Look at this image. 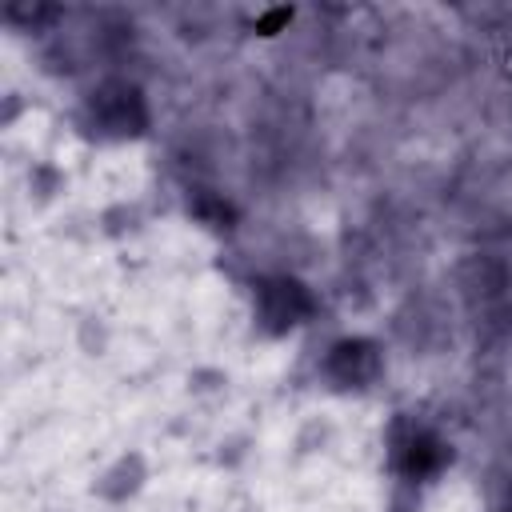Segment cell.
<instances>
[{
  "label": "cell",
  "instance_id": "obj_1",
  "mask_svg": "<svg viewBox=\"0 0 512 512\" xmlns=\"http://www.w3.org/2000/svg\"><path fill=\"white\" fill-rule=\"evenodd\" d=\"M372 72L384 92L420 100L452 80V48L444 36H436V28H384L380 44L372 48Z\"/></svg>",
  "mask_w": 512,
  "mask_h": 512
},
{
  "label": "cell",
  "instance_id": "obj_2",
  "mask_svg": "<svg viewBox=\"0 0 512 512\" xmlns=\"http://www.w3.org/2000/svg\"><path fill=\"white\" fill-rule=\"evenodd\" d=\"M152 100L144 92V84L128 72H100L80 104H76V128L80 136L96 140V144H124V140H140L152 132Z\"/></svg>",
  "mask_w": 512,
  "mask_h": 512
},
{
  "label": "cell",
  "instance_id": "obj_3",
  "mask_svg": "<svg viewBox=\"0 0 512 512\" xmlns=\"http://www.w3.org/2000/svg\"><path fill=\"white\" fill-rule=\"evenodd\" d=\"M384 456H388L392 484H408V488H424V484L440 480L456 460L452 440L436 424H428L420 416H404V412L388 424Z\"/></svg>",
  "mask_w": 512,
  "mask_h": 512
},
{
  "label": "cell",
  "instance_id": "obj_4",
  "mask_svg": "<svg viewBox=\"0 0 512 512\" xmlns=\"http://www.w3.org/2000/svg\"><path fill=\"white\" fill-rule=\"evenodd\" d=\"M320 312V292L300 272H260L252 276V328L264 340H280Z\"/></svg>",
  "mask_w": 512,
  "mask_h": 512
},
{
  "label": "cell",
  "instance_id": "obj_5",
  "mask_svg": "<svg viewBox=\"0 0 512 512\" xmlns=\"http://www.w3.org/2000/svg\"><path fill=\"white\" fill-rule=\"evenodd\" d=\"M388 372V356H384V344L376 336H364V332H348V336H336L324 352H320V364H316V376L324 388L332 392H344V396H356V392H372Z\"/></svg>",
  "mask_w": 512,
  "mask_h": 512
},
{
  "label": "cell",
  "instance_id": "obj_6",
  "mask_svg": "<svg viewBox=\"0 0 512 512\" xmlns=\"http://www.w3.org/2000/svg\"><path fill=\"white\" fill-rule=\"evenodd\" d=\"M452 292L468 316H484L512 300V260L504 248H468L452 264Z\"/></svg>",
  "mask_w": 512,
  "mask_h": 512
},
{
  "label": "cell",
  "instance_id": "obj_7",
  "mask_svg": "<svg viewBox=\"0 0 512 512\" xmlns=\"http://www.w3.org/2000/svg\"><path fill=\"white\" fill-rule=\"evenodd\" d=\"M452 332H456V316H452V304L440 292L416 288L392 312V340L404 344L412 356L444 352L452 344Z\"/></svg>",
  "mask_w": 512,
  "mask_h": 512
},
{
  "label": "cell",
  "instance_id": "obj_8",
  "mask_svg": "<svg viewBox=\"0 0 512 512\" xmlns=\"http://www.w3.org/2000/svg\"><path fill=\"white\" fill-rule=\"evenodd\" d=\"M184 212H188L200 228L220 232V236H232V232H240V224H244L240 200H236L228 188L212 184V180H192V184H184Z\"/></svg>",
  "mask_w": 512,
  "mask_h": 512
},
{
  "label": "cell",
  "instance_id": "obj_9",
  "mask_svg": "<svg viewBox=\"0 0 512 512\" xmlns=\"http://www.w3.org/2000/svg\"><path fill=\"white\" fill-rule=\"evenodd\" d=\"M144 480H148V460H144L140 452H124V456H116V460L96 476L92 496H100V500H108V504H124V500H132V496L144 488Z\"/></svg>",
  "mask_w": 512,
  "mask_h": 512
},
{
  "label": "cell",
  "instance_id": "obj_10",
  "mask_svg": "<svg viewBox=\"0 0 512 512\" xmlns=\"http://www.w3.org/2000/svg\"><path fill=\"white\" fill-rule=\"evenodd\" d=\"M28 188H32L40 200H48V196L60 188V172H56L52 164H36V168H32V176H28Z\"/></svg>",
  "mask_w": 512,
  "mask_h": 512
},
{
  "label": "cell",
  "instance_id": "obj_11",
  "mask_svg": "<svg viewBox=\"0 0 512 512\" xmlns=\"http://www.w3.org/2000/svg\"><path fill=\"white\" fill-rule=\"evenodd\" d=\"M496 512H512V500H508V504H500V508H496Z\"/></svg>",
  "mask_w": 512,
  "mask_h": 512
}]
</instances>
